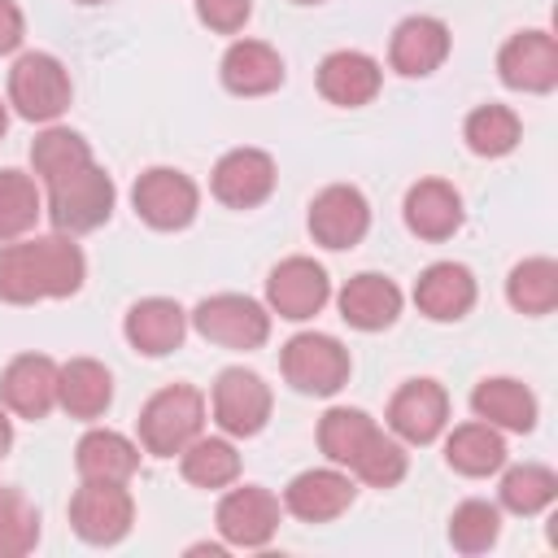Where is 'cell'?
I'll return each mask as SVG.
<instances>
[{
	"label": "cell",
	"instance_id": "cell-19",
	"mask_svg": "<svg viewBox=\"0 0 558 558\" xmlns=\"http://www.w3.org/2000/svg\"><path fill=\"white\" fill-rule=\"evenodd\" d=\"M384 70L375 57L357 52V48H336L318 61V96L340 105V109H362L379 96Z\"/></svg>",
	"mask_w": 558,
	"mask_h": 558
},
{
	"label": "cell",
	"instance_id": "cell-15",
	"mask_svg": "<svg viewBox=\"0 0 558 558\" xmlns=\"http://www.w3.org/2000/svg\"><path fill=\"white\" fill-rule=\"evenodd\" d=\"M275 157L262 148H231L214 161L209 174V192L227 205V209H253L275 192Z\"/></svg>",
	"mask_w": 558,
	"mask_h": 558
},
{
	"label": "cell",
	"instance_id": "cell-3",
	"mask_svg": "<svg viewBox=\"0 0 558 558\" xmlns=\"http://www.w3.org/2000/svg\"><path fill=\"white\" fill-rule=\"evenodd\" d=\"M113 201H118L113 179L96 161H87L74 174L48 183V218H52V231H65V235L96 231V227L109 222Z\"/></svg>",
	"mask_w": 558,
	"mask_h": 558
},
{
	"label": "cell",
	"instance_id": "cell-17",
	"mask_svg": "<svg viewBox=\"0 0 558 558\" xmlns=\"http://www.w3.org/2000/svg\"><path fill=\"white\" fill-rule=\"evenodd\" d=\"M449 44H453V35H449V26L440 17L414 13V17L397 22V31L388 39V65L397 74H405V78H427V74H436L445 65Z\"/></svg>",
	"mask_w": 558,
	"mask_h": 558
},
{
	"label": "cell",
	"instance_id": "cell-20",
	"mask_svg": "<svg viewBox=\"0 0 558 558\" xmlns=\"http://www.w3.org/2000/svg\"><path fill=\"white\" fill-rule=\"evenodd\" d=\"M122 336H126V344H131L135 353H144V357H166V353H174V349L183 344V336H187V314H183V305L170 301V296H144V301H135V305L126 310Z\"/></svg>",
	"mask_w": 558,
	"mask_h": 558
},
{
	"label": "cell",
	"instance_id": "cell-31",
	"mask_svg": "<svg viewBox=\"0 0 558 558\" xmlns=\"http://www.w3.org/2000/svg\"><path fill=\"white\" fill-rule=\"evenodd\" d=\"M519 135H523V122L510 105H475L462 122V140L475 157H506L514 153Z\"/></svg>",
	"mask_w": 558,
	"mask_h": 558
},
{
	"label": "cell",
	"instance_id": "cell-38",
	"mask_svg": "<svg viewBox=\"0 0 558 558\" xmlns=\"http://www.w3.org/2000/svg\"><path fill=\"white\" fill-rule=\"evenodd\" d=\"M35 545H39V510L17 488H0V558H22Z\"/></svg>",
	"mask_w": 558,
	"mask_h": 558
},
{
	"label": "cell",
	"instance_id": "cell-37",
	"mask_svg": "<svg viewBox=\"0 0 558 558\" xmlns=\"http://www.w3.org/2000/svg\"><path fill=\"white\" fill-rule=\"evenodd\" d=\"M497 536H501V506H493V501L466 497L449 514V545L458 554H484L497 545Z\"/></svg>",
	"mask_w": 558,
	"mask_h": 558
},
{
	"label": "cell",
	"instance_id": "cell-30",
	"mask_svg": "<svg viewBox=\"0 0 558 558\" xmlns=\"http://www.w3.org/2000/svg\"><path fill=\"white\" fill-rule=\"evenodd\" d=\"M506 301L527 318L549 314L558 305V262L554 257H523L506 275Z\"/></svg>",
	"mask_w": 558,
	"mask_h": 558
},
{
	"label": "cell",
	"instance_id": "cell-2",
	"mask_svg": "<svg viewBox=\"0 0 558 558\" xmlns=\"http://www.w3.org/2000/svg\"><path fill=\"white\" fill-rule=\"evenodd\" d=\"M205 427V392L192 384H166L157 388L140 410V445L153 458L183 453Z\"/></svg>",
	"mask_w": 558,
	"mask_h": 558
},
{
	"label": "cell",
	"instance_id": "cell-5",
	"mask_svg": "<svg viewBox=\"0 0 558 558\" xmlns=\"http://www.w3.org/2000/svg\"><path fill=\"white\" fill-rule=\"evenodd\" d=\"M187 323L196 327V336H205L209 344H222V349H262L270 340V310L244 292H214L205 296Z\"/></svg>",
	"mask_w": 558,
	"mask_h": 558
},
{
	"label": "cell",
	"instance_id": "cell-23",
	"mask_svg": "<svg viewBox=\"0 0 558 558\" xmlns=\"http://www.w3.org/2000/svg\"><path fill=\"white\" fill-rule=\"evenodd\" d=\"M401 218L418 240H449L462 227V196L445 179H418L405 192Z\"/></svg>",
	"mask_w": 558,
	"mask_h": 558
},
{
	"label": "cell",
	"instance_id": "cell-28",
	"mask_svg": "<svg viewBox=\"0 0 558 558\" xmlns=\"http://www.w3.org/2000/svg\"><path fill=\"white\" fill-rule=\"evenodd\" d=\"M445 462H449L458 475H466V480H484V475H493V471L506 466V440H501V432H497L493 423H484V418L462 423V427H453L449 440H445Z\"/></svg>",
	"mask_w": 558,
	"mask_h": 558
},
{
	"label": "cell",
	"instance_id": "cell-26",
	"mask_svg": "<svg viewBox=\"0 0 558 558\" xmlns=\"http://www.w3.org/2000/svg\"><path fill=\"white\" fill-rule=\"evenodd\" d=\"M471 410H475V418L493 423L497 432H532L536 427V397L523 379H510V375L480 379L471 392Z\"/></svg>",
	"mask_w": 558,
	"mask_h": 558
},
{
	"label": "cell",
	"instance_id": "cell-9",
	"mask_svg": "<svg viewBox=\"0 0 558 558\" xmlns=\"http://www.w3.org/2000/svg\"><path fill=\"white\" fill-rule=\"evenodd\" d=\"M131 205H135V218L148 222L153 231H183V227H192V218L201 209V187L183 170L153 166L135 179Z\"/></svg>",
	"mask_w": 558,
	"mask_h": 558
},
{
	"label": "cell",
	"instance_id": "cell-12",
	"mask_svg": "<svg viewBox=\"0 0 558 558\" xmlns=\"http://www.w3.org/2000/svg\"><path fill=\"white\" fill-rule=\"evenodd\" d=\"M497 74L510 92L545 96L558 87V44L549 31H519L497 52Z\"/></svg>",
	"mask_w": 558,
	"mask_h": 558
},
{
	"label": "cell",
	"instance_id": "cell-44",
	"mask_svg": "<svg viewBox=\"0 0 558 558\" xmlns=\"http://www.w3.org/2000/svg\"><path fill=\"white\" fill-rule=\"evenodd\" d=\"M296 4H323V0H296Z\"/></svg>",
	"mask_w": 558,
	"mask_h": 558
},
{
	"label": "cell",
	"instance_id": "cell-8",
	"mask_svg": "<svg viewBox=\"0 0 558 558\" xmlns=\"http://www.w3.org/2000/svg\"><path fill=\"white\" fill-rule=\"evenodd\" d=\"M135 523V501L126 484L113 480H83L70 497V527L87 545H118Z\"/></svg>",
	"mask_w": 558,
	"mask_h": 558
},
{
	"label": "cell",
	"instance_id": "cell-10",
	"mask_svg": "<svg viewBox=\"0 0 558 558\" xmlns=\"http://www.w3.org/2000/svg\"><path fill=\"white\" fill-rule=\"evenodd\" d=\"M279 514H283V501L270 488L240 484V488L222 493L214 523H218V532H222L227 545H235V549H262L279 532Z\"/></svg>",
	"mask_w": 558,
	"mask_h": 558
},
{
	"label": "cell",
	"instance_id": "cell-42",
	"mask_svg": "<svg viewBox=\"0 0 558 558\" xmlns=\"http://www.w3.org/2000/svg\"><path fill=\"white\" fill-rule=\"evenodd\" d=\"M4 131H9V109L0 105V140H4Z\"/></svg>",
	"mask_w": 558,
	"mask_h": 558
},
{
	"label": "cell",
	"instance_id": "cell-22",
	"mask_svg": "<svg viewBox=\"0 0 558 558\" xmlns=\"http://www.w3.org/2000/svg\"><path fill=\"white\" fill-rule=\"evenodd\" d=\"M336 305H340V318H344L353 331H384V327H392L397 314H401V288H397L388 275L362 270V275H353V279L340 288Z\"/></svg>",
	"mask_w": 558,
	"mask_h": 558
},
{
	"label": "cell",
	"instance_id": "cell-33",
	"mask_svg": "<svg viewBox=\"0 0 558 558\" xmlns=\"http://www.w3.org/2000/svg\"><path fill=\"white\" fill-rule=\"evenodd\" d=\"M92 161V144L78 135V131H70V126H44L39 135H35V144H31V166H35V174L44 179V183H57V179H65V174H74L78 166H87Z\"/></svg>",
	"mask_w": 558,
	"mask_h": 558
},
{
	"label": "cell",
	"instance_id": "cell-35",
	"mask_svg": "<svg viewBox=\"0 0 558 558\" xmlns=\"http://www.w3.org/2000/svg\"><path fill=\"white\" fill-rule=\"evenodd\" d=\"M375 427H379V423H375L366 410L331 405V410L318 418V449H323V458H327L331 466H349Z\"/></svg>",
	"mask_w": 558,
	"mask_h": 558
},
{
	"label": "cell",
	"instance_id": "cell-18",
	"mask_svg": "<svg viewBox=\"0 0 558 558\" xmlns=\"http://www.w3.org/2000/svg\"><path fill=\"white\" fill-rule=\"evenodd\" d=\"M57 362L48 353H17L0 375V401L17 418H44L57 410Z\"/></svg>",
	"mask_w": 558,
	"mask_h": 558
},
{
	"label": "cell",
	"instance_id": "cell-29",
	"mask_svg": "<svg viewBox=\"0 0 558 558\" xmlns=\"http://www.w3.org/2000/svg\"><path fill=\"white\" fill-rule=\"evenodd\" d=\"M179 471L196 488H227L240 480V453H235L231 436H196L179 453Z\"/></svg>",
	"mask_w": 558,
	"mask_h": 558
},
{
	"label": "cell",
	"instance_id": "cell-36",
	"mask_svg": "<svg viewBox=\"0 0 558 558\" xmlns=\"http://www.w3.org/2000/svg\"><path fill=\"white\" fill-rule=\"evenodd\" d=\"M44 214L39 187L31 174L22 170H0V244L4 240H22Z\"/></svg>",
	"mask_w": 558,
	"mask_h": 558
},
{
	"label": "cell",
	"instance_id": "cell-24",
	"mask_svg": "<svg viewBox=\"0 0 558 558\" xmlns=\"http://www.w3.org/2000/svg\"><path fill=\"white\" fill-rule=\"evenodd\" d=\"M218 74L231 96H266V92L283 87V57L262 39H235L222 52Z\"/></svg>",
	"mask_w": 558,
	"mask_h": 558
},
{
	"label": "cell",
	"instance_id": "cell-14",
	"mask_svg": "<svg viewBox=\"0 0 558 558\" xmlns=\"http://www.w3.org/2000/svg\"><path fill=\"white\" fill-rule=\"evenodd\" d=\"M449 423V392L436 379H405L388 401V427L405 445H432Z\"/></svg>",
	"mask_w": 558,
	"mask_h": 558
},
{
	"label": "cell",
	"instance_id": "cell-43",
	"mask_svg": "<svg viewBox=\"0 0 558 558\" xmlns=\"http://www.w3.org/2000/svg\"><path fill=\"white\" fill-rule=\"evenodd\" d=\"M78 4H105V0H78Z\"/></svg>",
	"mask_w": 558,
	"mask_h": 558
},
{
	"label": "cell",
	"instance_id": "cell-1",
	"mask_svg": "<svg viewBox=\"0 0 558 558\" xmlns=\"http://www.w3.org/2000/svg\"><path fill=\"white\" fill-rule=\"evenodd\" d=\"M83 279H87V257L65 231L0 244V301L9 305L65 301L83 288Z\"/></svg>",
	"mask_w": 558,
	"mask_h": 558
},
{
	"label": "cell",
	"instance_id": "cell-34",
	"mask_svg": "<svg viewBox=\"0 0 558 558\" xmlns=\"http://www.w3.org/2000/svg\"><path fill=\"white\" fill-rule=\"evenodd\" d=\"M349 471H353L362 484H371V488H397V484L405 480V471H410L405 440H397L392 432L375 427V432L366 436V445L357 449V458L349 462Z\"/></svg>",
	"mask_w": 558,
	"mask_h": 558
},
{
	"label": "cell",
	"instance_id": "cell-21",
	"mask_svg": "<svg viewBox=\"0 0 558 558\" xmlns=\"http://www.w3.org/2000/svg\"><path fill=\"white\" fill-rule=\"evenodd\" d=\"M475 296H480L475 275L462 262H432L414 279V305L432 323H458V318H466L471 305H475Z\"/></svg>",
	"mask_w": 558,
	"mask_h": 558
},
{
	"label": "cell",
	"instance_id": "cell-41",
	"mask_svg": "<svg viewBox=\"0 0 558 558\" xmlns=\"http://www.w3.org/2000/svg\"><path fill=\"white\" fill-rule=\"evenodd\" d=\"M13 449V418L4 414V405H0V458Z\"/></svg>",
	"mask_w": 558,
	"mask_h": 558
},
{
	"label": "cell",
	"instance_id": "cell-40",
	"mask_svg": "<svg viewBox=\"0 0 558 558\" xmlns=\"http://www.w3.org/2000/svg\"><path fill=\"white\" fill-rule=\"evenodd\" d=\"M22 39H26V17H22V9H17L13 0H0V57H4V52H17Z\"/></svg>",
	"mask_w": 558,
	"mask_h": 558
},
{
	"label": "cell",
	"instance_id": "cell-32",
	"mask_svg": "<svg viewBox=\"0 0 558 558\" xmlns=\"http://www.w3.org/2000/svg\"><path fill=\"white\" fill-rule=\"evenodd\" d=\"M558 497V475L541 462H523V466H510L501 475V488H497V501L501 510L519 514V519H532L541 510H549Z\"/></svg>",
	"mask_w": 558,
	"mask_h": 558
},
{
	"label": "cell",
	"instance_id": "cell-11",
	"mask_svg": "<svg viewBox=\"0 0 558 558\" xmlns=\"http://www.w3.org/2000/svg\"><path fill=\"white\" fill-rule=\"evenodd\" d=\"M327 296H331V279L314 257H283L266 279V310L288 323L314 318L327 305Z\"/></svg>",
	"mask_w": 558,
	"mask_h": 558
},
{
	"label": "cell",
	"instance_id": "cell-7",
	"mask_svg": "<svg viewBox=\"0 0 558 558\" xmlns=\"http://www.w3.org/2000/svg\"><path fill=\"white\" fill-rule=\"evenodd\" d=\"M270 384L257 375V371H244V366H227L218 371L214 388H209V410H214V423L222 427V436H235V440H248L266 427L270 418Z\"/></svg>",
	"mask_w": 558,
	"mask_h": 558
},
{
	"label": "cell",
	"instance_id": "cell-39",
	"mask_svg": "<svg viewBox=\"0 0 558 558\" xmlns=\"http://www.w3.org/2000/svg\"><path fill=\"white\" fill-rule=\"evenodd\" d=\"M196 17L218 35H235L253 17V0H196Z\"/></svg>",
	"mask_w": 558,
	"mask_h": 558
},
{
	"label": "cell",
	"instance_id": "cell-4",
	"mask_svg": "<svg viewBox=\"0 0 558 558\" xmlns=\"http://www.w3.org/2000/svg\"><path fill=\"white\" fill-rule=\"evenodd\" d=\"M283 379L305 397H331L349 384V349L327 331H296L279 353Z\"/></svg>",
	"mask_w": 558,
	"mask_h": 558
},
{
	"label": "cell",
	"instance_id": "cell-25",
	"mask_svg": "<svg viewBox=\"0 0 558 558\" xmlns=\"http://www.w3.org/2000/svg\"><path fill=\"white\" fill-rule=\"evenodd\" d=\"M113 401V375L105 362L96 357H70L61 371H57V405L70 414V418H100Z\"/></svg>",
	"mask_w": 558,
	"mask_h": 558
},
{
	"label": "cell",
	"instance_id": "cell-16",
	"mask_svg": "<svg viewBox=\"0 0 558 558\" xmlns=\"http://www.w3.org/2000/svg\"><path fill=\"white\" fill-rule=\"evenodd\" d=\"M371 231V205L353 183H331L310 201V235L323 248H353Z\"/></svg>",
	"mask_w": 558,
	"mask_h": 558
},
{
	"label": "cell",
	"instance_id": "cell-27",
	"mask_svg": "<svg viewBox=\"0 0 558 558\" xmlns=\"http://www.w3.org/2000/svg\"><path fill=\"white\" fill-rule=\"evenodd\" d=\"M74 466L83 480H113L126 484L140 471V445L126 440L113 427H92L83 432V440L74 445Z\"/></svg>",
	"mask_w": 558,
	"mask_h": 558
},
{
	"label": "cell",
	"instance_id": "cell-6",
	"mask_svg": "<svg viewBox=\"0 0 558 558\" xmlns=\"http://www.w3.org/2000/svg\"><path fill=\"white\" fill-rule=\"evenodd\" d=\"M70 70L52 52H22L9 70V105L26 122H57L70 109Z\"/></svg>",
	"mask_w": 558,
	"mask_h": 558
},
{
	"label": "cell",
	"instance_id": "cell-13",
	"mask_svg": "<svg viewBox=\"0 0 558 558\" xmlns=\"http://www.w3.org/2000/svg\"><path fill=\"white\" fill-rule=\"evenodd\" d=\"M357 497V484L340 466H310L288 480L283 488V510L301 523H331L340 519Z\"/></svg>",
	"mask_w": 558,
	"mask_h": 558
}]
</instances>
